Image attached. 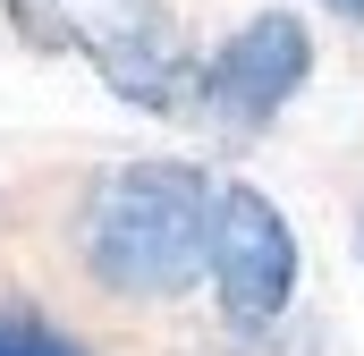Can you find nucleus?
<instances>
[{"instance_id": "obj_1", "label": "nucleus", "mask_w": 364, "mask_h": 356, "mask_svg": "<svg viewBox=\"0 0 364 356\" xmlns=\"http://www.w3.org/2000/svg\"><path fill=\"white\" fill-rule=\"evenodd\" d=\"M77 255L110 297H178L212 271V178L195 162H127L85 195Z\"/></svg>"}, {"instance_id": "obj_2", "label": "nucleus", "mask_w": 364, "mask_h": 356, "mask_svg": "<svg viewBox=\"0 0 364 356\" xmlns=\"http://www.w3.org/2000/svg\"><path fill=\"white\" fill-rule=\"evenodd\" d=\"M212 288H220V314L237 331L279 323L288 297H296V229L279 221L272 195L246 187V178L212 187Z\"/></svg>"}, {"instance_id": "obj_3", "label": "nucleus", "mask_w": 364, "mask_h": 356, "mask_svg": "<svg viewBox=\"0 0 364 356\" xmlns=\"http://www.w3.org/2000/svg\"><path fill=\"white\" fill-rule=\"evenodd\" d=\"M305 77H314V34H305V17H296V9H255V17L212 51L203 102H212V119H220L229 136H255V127H272L279 110L296 102Z\"/></svg>"}, {"instance_id": "obj_4", "label": "nucleus", "mask_w": 364, "mask_h": 356, "mask_svg": "<svg viewBox=\"0 0 364 356\" xmlns=\"http://www.w3.org/2000/svg\"><path fill=\"white\" fill-rule=\"evenodd\" d=\"M77 17V43L93 51L102 85L127 93L136 110H170L178 102V26L153 9V0H68Z\"/></svg>"}, {"instance_id": "obj_5", "label": "nucleus", "mask_w": 364, "mask_h": 356, "mask_svg": "<svg viewBox=\"0 0 364 356\" xmlns=\"http://www.w3.org/2000/svg\"><path fill=\"white\" fill-rule=\"evenodd\" d=\"M0 356H93L85 340H68L51 314L34 305H0Z\"/></svg>"}, {"instance_id": "obj_6", "label": "nucleus", "mask_w": 364, "mask_h": 356, "mask_svg": "<svg viewBox=\"0 0 364 356\" xmlns=\"http://www.w3.org/2000/svg\"><path fill=\"white\" fill-rule=\"evenodd\" d=\"M331 17H348V26H364V0H322Z\"/></svg>"}, {"instance_id": "obj_7", "label": "nucleus", "mask_w": 364, "mask_h": 356, "mask_svg": "<svg viewBox=\"0 0 364 356\" xmlns=\"http://www.w3.org/2000/svg\"><path fill=\"white\" fill-rule=\"evenodd\" d=\"M356 263H364V204H356Z\"/></svg>"}]
</instances>
